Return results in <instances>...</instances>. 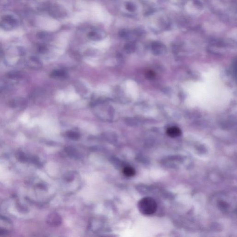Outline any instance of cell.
<instances>
[{"instance_id": "obj_1", "label": "cell", "mask_w": 237, "mask_h": 237, "mask_svg": "<svg viewBox=\"0 0 237 237\" xmlns=\"http://www.w3.org/2000/svg\"><path fill=\"white\" fill-rule=\"evenodd\" d=\"M138 207L140 212L144 215H150L155 213L157 209V204L153 198H143L139 201Z\"/></svg>"}, {"instance_id": "obj_2", "label": "cell", "mask_w": 237, "mask_h": 237, "mask_svg": "<svg viewBox=\"0 0 237 237\" xmlns=\"http://www.w3.org/2000/svg\"><path fill=\"white\" fill-rule=\"evenodd\" d=\"M12 229V224L9 219L0 215V235L8 234Z\"/></svg>"}, {"instance_id": "obj_3", "label": "cell", "mask_w": 237, "mask_h": 237, "mask_svg": "<svg viewBox=\"0 0 237 237\" xmlns=\"http://www.w3.org/2000/svg\"><path fill=\"white\" fill-rule=\"evenodd\" d=\"M61 218L60 216L57 213L50 214L48 217L47 222L49 225L52 226H57L60 224Z\"/></svg>"}, {"instance_id": "obj_4", "label": "cell", "mask_w": 237, "mask_h": 237, "mask_svg": "<svg viewBox=\"0 0 237 237\" xmlns=\"http://www.w3.org/2000/svg\"><path fill=\"white\" fill-rule=\"evenodd\" d=\"M167 134L171 138H176L179 137L182 134L181 129L176 127H170L166 131Z\"/></svg>"}, {"instance_id": "obj_5", "label": "cell", "mask_w": 237, "mask_h": 237, "mask_svg": "<svg viewBox=\"0 0 237 237\" xmlns=\"http://www.w3.org/2000/svg\"><path fill=\"white\" fill-rule=\"evenodd\" d=\"M123 173L125 176L127 177H132L136 174L135 169L131 166H127L125 167L123 169Z\"/></svg>"}, {"instance_id": "obj_6", "label": "cell", "mask_w": 237, "mask_h": 237, "mask_svg": "<svg viewBox=\"0 0 237 237\" xmlns=\"http://www.w3.org/2000/svg\"><path fill=\"white\" fill-rule=\"evenodd\" d=\"M51 14L55 17H61L63 15H65L64 11L62 10L60 8L54 7L51 10Z\"/></svg>"}, {"instance_id": "obj_7", "label": "cell", "mask_w": 237, "mask_h": 237, "mask_svg": "<svg viewBox=\"0 0 237 237\" xmlns=\"http://www.w3.org/2000/svg\"><path fill=\"white\" fill-rule=\"evenodd\" d=\"M50 76L53 78H64L67 76V74L63 71L55 70L52 72Z\"/></svg>"}, {"instance_id": "obj_8", "label": "cell", "mask_w": 237, "mask_h": 237, "mask_svg": "<svg viewBox=\"0 0 237 237\" xmlns=\"http://www.w3.org/2000/svg\"><path fill=\"white\" fill-rule=\"evenodd\" d=\"M88 37L91 40H98L102 39L103 36L101 33H99L96 31H92L89 33Z\"/></svg>"}, {"instance_id": "obj_9", "label": "cell", "mask_w": 237, "mask_h": 237, "mask_svg": "<svg viewBox=\"0 0 237 237\" xmlns=\"http://www.w3.org/2000/svg\"><path fill=\"white\" fill-rule=\"evenodd\" d=\"M67 135L69 138L72 140H76L79 138V134L76 132L74 131H69L67 133Z\"/></svg>"}, {"instance_id": "obj_10", "label": "cell", "mask_w": 237, "mask_h": 237, "mask_svg": "<svg viewBox=\"0 0 237 237\" xmlns=\"http://www.w3.org/2000/svg\"><path fill=\"white\" fill-rule=\"evenodd\" d=\"M38 37L42 40H49L50 39V35L45 32H41L38 34Z\"/></svg>"}, {"instance_id": "obj_11", "label": "cell", "mask_w": 237, "mask_h": 237, "mask_svg": "<svg viewBox=\"0 0 237 237\" xmlns=\"http://www.w3.org/2000/svg\"><path fill=\"white\" fill-rule=\"evenodd\" d=\"M126 8L128 10L131 12H133L135 10V6L131 3H127L126 4Z\"/></svg>"}, {"instance_id": "obj_12", "label": "cell", "mask_w": 237, "mask_h": 237, "mask_svg": "<svg viewBox=\"0 0 237 237\" xmlns=\"http://www.w3.org/2000/svg\"><path fill=\"white\" fill-rule=\"evenodd\" d=\"M133 49V46L131 44H127L125 46V49L127 52H131Z\"/></svg>"}, {"instance_id": "obj_13", "label": "cell", "mask_w": 237, "mask_h": 237, "mask_svg": "<svg viewBox=\"0 0 237 237\" xmlns=\"http://www.w3.org/2000/svg\"><path fill=\"white\" fill-rule=\"evenodd\" d=\"M128 33L125 30H122L119 32V36L121 38H126L127 36Z\"/></svg>"}, {"instance_id": "obj_14", "label": "cell", "mask_w": 237, "mask_h": 237, "mask_svg": "<svg viewBox=\"0 0 237 237\" xmlns=\"http://www.w3.org/2000/svg\"><path fill=\"white\" fill-rule=\"evenodd\" d=\"M154 76V74L151 71H149L147 74V76L149 78H152L153 76Z\"/></svg>"}]
</instances>
